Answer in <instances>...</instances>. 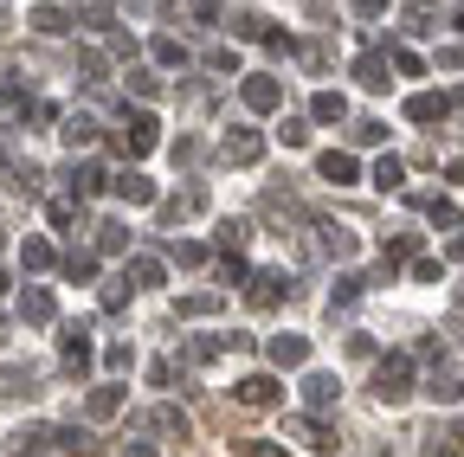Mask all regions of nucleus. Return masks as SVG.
Returning a JSON list of instances; mask_svg holds the SVG:
<instances>
[{"mask_svg":"<svg viewBox=\"0 0 464 457\" xmlns=\"http://www.w3.org/2000/svg\"><path fill=\"white\" fill-rule=\"evenodd\" d=\"M329 399H335V380L316 374V380H310V406H329Z\"/></svg>","mask_w":464,"mask_h":457,"instance_id":"nucleus-10","label":"nucleus"},{"mask_svg":"<svg viewBox=\"0 0 464 457\" xmlns=\"http://www.w3.org/2000/svg\"><path fill=\"white\" fill-rule=\"evenodd\" d=\"M271 355H277L284 367H297V361H304V341H297V335H284V341H271Z\"/></svg>","mask_w":464,"mask_h":457,"instance_id":"nucleus-6","label":"nucleus"},{"mask_svg":"<svg viewBox=\"0 0 464 457\" xmlns=\"http://www.w3.org/2000/svg\"><path fill=\"white\" fill-rule=\"evenodd\" d=\"M426 393H432V399H464V374H458V367H439Z\"/></svg>","mask_w":464,"mask_h":457,"instance_id":"nucleus-2","label":"nucleus"},{"mask_svg":"<svg viewBox=\"0 0 464 457\" xmlns=\"http://www.w3.org/2000/svg\"><path fill=\"white\" fill-rule=\"evenodd\" d=\"M226 155H232V161H252V155H258V136H232Z\"/></svg>","mask_w":464,"mask_h":457,"instance_id":"nucleus-9","label":"nucleus"},{"mask_svg":"<svg viewBox=\"0 0 464 457\" xmlns=\"http://www.w3.org/2000/svg\"><path fill=\"white\" fill-rule=\"evenodd\" d=\"M239 399H246V406H271V399H277V386H271L265 374H252V380H239Z\"/></svg>","mask_w":464,"mask_h":457,"instance_id":"nucleus-3","label":"nucleus"},{"mask_svg":"<svg viewBox=\"0 0 464 457\" xmlns=\"http://www.w3.org/2000/svg\"><path fill=\"white\" fill-rule=\"evenodd\" d=\"M323 175L329 181H355V161H348V155H323Z\"/></svg>","mask_w":464,"mask_h":457,"instance_id":"nucleus-7","label":"nucleus"},{"mask_svg":"<svg viewBox=\"0 0 464 457\" xmlns=\"http://www.w3.org/2000/svg\"><path fill=\"white\" fill-rule=\"evenodd\" d=\"M130 457H155V451H142V444H136V451H130Z\"/></svg>","mask_w":464,"mask_h":457,"instance_id":"nucleus-12","label":"nucleus"},{"mask_svg":"<svg viewBox=\"0 0 464 457\" xmlns=\"http://www.w3.org/2000/svg\"><path fill=\"white\" fill-rule=\"evenodd\" d=\"M374 393L387 399V406H393V399H406V361H387V367L374 374Z\"/></svg>","mask_w":464,"mask_h":457,"instance_id":"nucleus-1","label":"nucleus"},{"mask_svg":"<svg viewBox=\"0 0 464 457\" xmlns=\"http://www.w3.org/2000/svg\"><path fill=\"white\" fill-rule=\"evenodd\" d=\"M290 438H304L310 451H329V444H335V438H329L323 425H310V419H297V425H290Z\"/></svg>","mask_w":464,"mask_h":457,"instance_id":"nucleus-4","label":"nucleus"},{"mask_svg":"<svg viewBox=\"0 0 464 457\" xmlns=\"http://www.w3.org/2000/svg\"><path fill=\"white\" fill-rule=\"evenodd\" d=\"M246 457H284V451H277V444H252Z\"/></svg>","mask_w":464,"mask_h":457,"instance_id":"nucleus-11","label":"nucleus"},{"mask_svg":"<svg viewBox=\"0 0 464 457\" xmlns=\"http://www.w3.org/2000/svg\"><path fill=\"white\" fill-rule=\"evenodd\" d=\"M413 117H420V123H432V117H445V97H413Z\"/></svg>","mask_w":464,"mask_h":457,"instance_id":"nucleus-8","label":"nucleus"},{"mask_svg":"<svg viewBox=\"0 0 464 457\" xmlns=\"http://www.w3.org/2000/svg\"><path fill=\"white\" fill-rule=\"evenodd\" d=\"M246 103H252V109H271V103H277V84H271V78H252V84H246Z\"/></svg>","mask_w":464,"mask_h":457,"instance_id":"nucleus-5","label":"nucleus"}]
</instances>
